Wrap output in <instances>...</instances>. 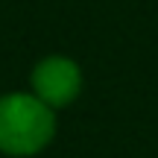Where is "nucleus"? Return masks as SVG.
<instances>
[{
  "label": "nucleus",
  "instance_id": "f03ea898",
  "mask_svg": "<svg viewBox=\"0 0 158 158\" xmlns=\"http://www.w3.org/2000/svg\"><path fill=\"white\" fill-rule=\"evenodd\" d=\"M82 88H85L82 68L76 59L64 56V53H50V56L38 59L29 70V91L56 111L73 106Z\"/></svg>",
  "mask_w": 158,
  "mask_h": 158
},
{
  "label": "nucleus",
  "instance_id": "f257e3e1",
  "mask_svg": "<svg viewBox=\"0 0 158 158\" xmlns=\"http://www.w3.org/2000/svg\"><path fill=\"white\" fill-rule=\"evenodd\" d=\"M56 108L32 91L0 94V155L32 158L41 155L56 138Z\"/></svg>",
  "mask_w": 158,
  "mask_h": 158
}]
</instances>
